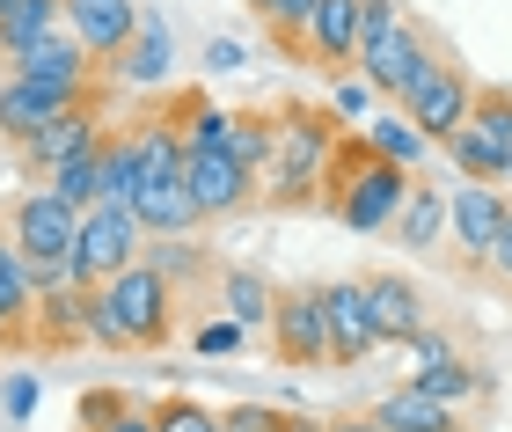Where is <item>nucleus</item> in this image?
Listing matches in <instances>:
<instances>
[{
  "label": "nucleus",
  "mask_w": 512,
  "mask_h": 432,
  "mask_svg": "<svg viewBox=\"0 0 512 432\" xmlns=\"http://www.w3.org/2000/svg\"><path fill=\"white\" fill-rule=\"evenodd\" d=\"M249 15L264 22V30L286 44V52L300 59V37H308V15H315V0H249Z\"/></svg>",
  "instance_id": "nucleus-31"
},
{
  "label": "nucleus",
  "mask_w": 512,
  "mask_h": 432,
  "mask_svg": "<svg viewBox=\"0 0 512 432\" xmlns=\"http://www.w3.org/2000/svg\"><path fill=\"white\" fill-rule=\"evenodd\" d=\"M417 389H425L432 403H447V411H461V403H476V396H491V374L483 367H469V359H439V367H425V374H410Z\"/></svg>",
  "instance_id": "nucleus-25"
},
{
  "label": "nucleus",
  "mask_w": 512,
  "mask_h": 432,
  "mask_svg": "<svg viewBox=\"0 0 512 432\" xmlns=\"http://www.w3.org/2000/svg\"><path fill=\"white\" fill-rule=\"evenodd\" d=\"M96 169H103V147H88V154H74V162H66L59 176H52V191L66 198V206H96Z\"/></svg>",
  "instance_id": "nucleus-33"
},
{
  "label": "nucleus",
  "mask_w": 512,
  "mask_h": 432,
  "mask_svg": "<svg viewBox=\"0 0 512 432\" xmlns=\"http://www.w3.org/2000/svg\"><path fill=\"white\" fill-rule=\"evenodd\" d=\"M88 293H96V286H81V279L37 286V323H30L37 352H59V345H81V337H88Z\"/></svg>",
  "instance_id": "nucleus-17"
},
{
  "label": "nucleus",
  "mask_w": 512,
  "mask_h": 432,
  "mask_svg": "<svg viewBox=\"0 0 512 432\" xmlns=\"http://www.w3.org/2000/svg\"><path fill=\"white\" fill-rule=\"evenodd\" d=\"M227 432H315L322 418H293V411H278V403H235V411H220Z\"/></svg>",
  "instance_id": "nucleus-32"
},
{
  "label": "nucleus",
  "mask_w": 512,
  "mask_h": 432,
  "mask_svg": "<svg viewBox=\"0 0 512 432\" xmlns=\"http://www.w3.org/2000/svg\"><path fill=\"white\" fill-rule=\"evenodd\" d=\"M8 66H15L22 81H37V88H52V96H66V103H88V96H96V59H88V44L66 30V22H59V30H44L30 52H15Z\"/></svg>",
  "instance_id": "nucleus-9"
},
{
  "label": "nucleus",
  "mask_w": 512,
  "mask_h": 432,
  "mask_svg": "<svg viewBox=\"0 0 512 432\" xmlns=\"http://www.w3.org/2000/svg\"><path fill=\"white\" fill-rule=\"evenodd\" d=\"M403 352H410V374H425V367H439V359H454V345H447V330H417V337H403Z\"/></svg>",
  "instance_id": "nucleus-38"
},
{
  "label": "nucleus",
  "mask_w": 512,
  "mask_h": 432,
  "mask_svg": "<svg viewBox=\"0 0 512 432\" xmlns=\"http://www.w3.org/2000/svg\"><path fill=\"white\" fill-rule=\"evenodd\" d=\"M147 257V227H139L132 206H88L81 213V249H74V279L81 286H103L118 279L125 264Z\"/></svg>",
  "instance_id": "nucleus-7"
},
{
  "label": "nucleus",
  "mask_w": 512,
  "mask_h": 432,
  "mask_svg": "<svg viewBox=\"0 0 512 432\" xmlns=\"http://www.w3.org/2000/svg\"><path fill=\"white\" fill-rule=\"evenodd\" d=\"M315 432H381V425H374V418H322Z\"/></svg>",
  "instance_id": "nucleus-42"
},
{
  "label": "nucleus",
  "mask_w": 512,
  "mask_h": 432,
  "mask_svg": "<svg viewBox=\"0 0 512 432\" xmlns=\"http://www.w3.org/2000/svg\"><path fill=\"white\" fill-rule=\"evenodd\" d=\"M183 184H191V198H198L205 220H227V213H242L249 198H256V169H242L235 154H191Z\"/></svg>",
  "instance_id": "nucleus-16"
},
{
  "label": "nucleus",
  "mask_w": 512,
  "mask_h": 432,
  "mask_svg": "<svg viewBox=\"0 0 512 432\" xmlns=\"http://www.w3.org/2000/svg\"><path fill=\"white\" fill-rule=\"evenodd\" d=\"M66 22V0H15V8H0V59L30 52L44 30H59Z\"/></svg>",
  "instance_id": "nucleus-27"
},
{
  "label": "nucleus",
  "mask_w": 512,
  "mask_h": 432,
  "mask_svg": "<svg viewBox=\"0 0 512 432\" xmlns=\"http://www.w3.org/2000/svg\"><path fill=\"white\" fill-rule=\"evenodd\" d=\"M235 162L242 169L271 162V110H235Z\"/></svg>",
  "instance_id": "nucleus-34"
},
{
  "label": "nucleus",
  "mask_w": 512,
  "mask_h": 432,
  "mask_svg": "<svg viewBox=\"0 0 512 432\" xmlns=\"http://www.w3.org/2000/svg\"><path fill=\"white\" fill-rule=\"evenodd\" d=\"M439 66L432 37L403 15V0H366V44H359V74L381 88L388 103H403L417 81Z\"/></svg>",
  "instance_id": "nucleus-4"
},
{
  "label": "nucleus",
  "mask_w": 512,
  "mask_h": 432,
  "mask_svg": "<svg viewBox=\"0 0 512 432\" xmlns=\"http://www.w3.org/2000/svg\"><path fill=\"white\" fill-rule=\"evenodd\" d=\"M344 118L315 103H278L271 110V162L256 169V198L264 206H315L330 184V162L344 147Z\"/></svg>",
  "instance_id": "nucleus-1"
},
{
  "label": "nucleus",
  "mask_w": 512,
  "mask_h": 432,
  "mask_svg": "<svg viewBox=\"0 0 512 432\" xmlns=\"http://www.w3.org/2000/svg\"><path fill=\"white\" fill-rule=\"evenodd\" d=\"M264 337H271L278 367H293V374H330L337 367L330 315H322V286H278V308H271Z\"/></svg>",
  "instance_id": "nucleus-6"
},
{
  "label": "nucleus",
  "mask_w": 512,
  "mask_h": 432,
  "mask_svg": "<svg viewBox=\"0 0 512 432\" xmlns=\"http://www.w3.org/2000/svg\"><path fill=\"white\" fill-rule=\"evenodd\" d=\"M483 271L512 293V213H505V227H498V242H491V257H483Z\"/></svg>",
  "instance_id": "nucleus-40"
},
{
  "label": "nucleus",
  "mask_w": 512,
  "mask_h": 432,
  "mask_svg": "<svg viewBox=\"0 0 512 432\" xmlns=\"http://www.w3.org/2000/svg\"><path fill=\"white\" fill-rule=\"evenodd\" d=\"M366 44V0H315L308 37H300V59L322 66V74H352Z\"/></svg>",
  "instance_id": "nucleus-10"
},
{
  "label": "nucleus",
  "mask_w": 512,
  "mask_h": 432,
  "mask_svg": "<svg viewBox=\"0 0 512 432\" xmlns=\"http://www.w3.org/2000/svg\"><path fill=\"white\" fill-rule=\"evenodd\" d=\"M469 110H476V81L461 74L454 59H439L425 81L403 96V118L417 125V132H432V140H447V132H461L469 125Z\"/></svg>",
  "instance_id": "nucleus-11"
},
{
  "label": "nucleus",
  "mask_w": 512,
  "mask_h": 432,
  "mask_svg": "<svg viewBox=\"0 0 512 432\" xmlns=\"http://www.w3.org/2000/svg\"><path fill=\"white\" fill-rule=\"evenodd\" d=\"M147 264L169 286H191L198 271H205V249H191V235H147Z\"/></svg>",
  "instance_id": "nucleus-30"
},
{
  "label": "nucleus",
  "mask_w": 512,
  "mask_h": 432,
  "mask_svg": "<svg viewBox=\"0 0 512 432\" xmlns=\"http://www.w3.org/2000/svg\"><path fill=\"white\" fill-rule=\"evenodd\" d=\"M395 235H403V249H432L439 235H447V191H432L425 176H417L403 213H395Z\"/></svg>",
  "instance_id": "nucleus-24"
},
{
  "label": "nucleus",
  "mask_w": 512,
  "mask_h": 432,
  "mask_svg": "<svg viewBox=\"0 0 512 432\" xmlns=\"http://www.w3.org/2000/svg\"><path fill=\"white\" fill-rule=\"evenodd\" d=\"M0 8H15V0H0Z\"/></svg>",
  "instance_id": "nucleus-43"
},
{
  "label": "nucleus",
  "mask_w": 512,
  "mask_h": 432,
  "mask_svg": "<svg viewBox=\"0 0 512 432\" xmlns=\"http://www.w3.org/2000/svg\"><path fill=\"white\" fill-rule=\"evenodd\" d=\"M154 425H161V432H227V425H220V411H205V403H191V396L154 403Z\"/></svg>",
  "instance_id": "nucleus-35"
},
{
  "label": "nucleus",
  "mask_w": 512,
  "mask_h": 432,
  "mask_svg": "<svg viewBox=\"0 0 512 432\" xmlns=\"http://www.w3.org/2000/svg\"><path fill=\"white\" fill-rule=\"evenodd\" d=\"M0 411H8V418L22 425V418H30V411H37V381H30V374H15V381H8V389H0Z\"/></svg>",
  "instance_id": "nucleus-39"
},
{
  "label": "nucleus",
  "mask_w": 512,
  "mask_h": 432,
  "mask_svg": "<svg viewBox=\"0 0 512 432\" xmlns=\"http://www.w3.org/2000/svg\"><path fill=\"white\" fill-rule=\"evenodd\" d=\"M374 103H388V96H381V88L366 81V74H359V81H337V96H330V110H337L344 125H359V132L374 125Z\"/></svg>",
  "instance_id": "nucleus-36"
},
{
  "label": "nucleus",
  "mask_w": 512,
  "mask_h": 432,
  "mask_svg": "<svg viewBox=\"0 0 512 432\" xmlns=\"http://www.w3.org/2000/svg\"><path fill=\"white\" fill-rule=\"evenodd\" d=\"M169 337H176V286L161 279L147 257L88 293V345H103V352H161Z\"/></svg>",
  "instance_id": "nucleus-2"
},
{
  "label": "nucleus",
  "mask_w": 512,
  "mask_h": 432,
  "mask_svg": "<svg viewBox=\"0 0 512 432\" xmlns=\"http://www.w3.org/2000/svg\"><path fill=\"white\" fill-rule=\"evenodd\" d=\"M132 198H139V154H132V132H103L96 206H132Z\"/></svg>",
  "instance_id": "nucleus-28"
},
{
  "label": "nucleus",
  "mask_w": 512,
  "mask_h": 432,
  "mask_svg": "<svg viewBox=\"0 0 512 432\" xmlns=\"http://www.w3.org/2000/svg\"><path fill=\"white\" fill-rule=\"evenodd\" d=\"M322 315H330L337 367H359V359L381 352V323H374V301H366V279H330L322 286Z\"/></svg>",
  "instance_id": "nucleus-13"
},
{
  "label": "nucleus",
  "mask_w": 512,
  "mask_h": 432,
  "mask_svg": "<svg viewBox=\"0 0 512 432\" xmlns=\"http://www.w3.org/2000/svg\"><path fill=\"white\" fill-rule=\"evenodd\" d=\"M132 213H139L147 235H191V227H205V213H198V198H191L183 176H169V184H139Z\"/></svg>",
  "instance_id": "nucleus-19"
},
{
  "label": "nucleus",
  "mask_w": 512,
  "mask_h": 432,
  "mask_svg": "<svg viewBox=\"0 0 512 432\" xmlns=\"http://www.w3.org/2000/svg\"><path fill=\"white\" fill-rule=\"evenodd\" d=\"M505 213H512V198L498 184L461 176V184L447 191V235H454V249L469 264H483V257H491V242H498V227H505Z\"/></svg>",
  "instance_id": "nucleus-12"
},
{
  "label": "nucleus",
  "mask_w": 512,
  "mask_h": 432,
  "mask_svg": "<svg viewBox=\"0 0 512 432\" xmlns=\"http://www.w3.org/2000/svg\"><path fill=\"white\" fill-rule=\"evenodd\" d=\"M366 147H374V154H388V162H403V169H425L432 132H417L410 118H374V125H366Z\"/></svg>",
  "instance_id": "nucleus-29"
},
{
  "label": "nucleus",
  "mask_w": 512,
  "mask_h": 432,
  "mask_svg": "<svg viewBox=\"0 0 512 432\" xmlns=\"http://www.w3.org/2000/svg\"><path fill=\"white\" fill-rule=\"evenodd\" d=\"M8 227L30 257V279L37 271H74V249H81V206H66L52 184H30L8 206Z\"/></svg>",
  "instance_id": "nucleus-5"
},
{
  "label": "nucleus",
  "mask_w": 512,
  "mask_h": 432,
  "mask_svg": "<svg viewBox=\"0 0 512 432\" xmlns=\"http://www.w3.org/2000/svg\"><path fill=\"white\" fill-rule=\"evenodd\" d=\"M169 52H176L169 22H161V15H139V30H132V44L118 52V66H110V74L132 81V88H154L161 74H169Z\"/></svg>",
  "instance_id": "nucleus-23"
},
{
  "label": "nucleus",
  "mask_w": 512,
  "mask_h": 432,
  "mask_svg": "<svg viewBox=\"0 0 512 432\" xmlns=\"http://www.w3.org/2000/svg\"><path fill=\"white\" fill-rule=\"evenodd\" d=\"M81 425H88V432H161V425H154V403L118 396V389H88V396H81Z\"/></svg>",
  "instance_id": "nucleus-26"
},
{
  "label": "nucleus",
  "mask_w": 512,
  "mask_h": 432,
  "mask_svg": "<svg viewBox=\"0 0 512 432\" xmlns=\"http://www.w3.org/2000/svg\"><path fill=\"white\" fill-rule=\"evenodd\" d=\"M59 110H74V103L52 96V88H37V81H22V74H8V88H0V140H30Z\"/></svg>",
  "instance_id": "nucleus-22"
},
{
  "label": "nucleus",
  "mask_w": 512,
  "mask_h": 432,
  "mask_svg": "<svg viewBox=\"0 0 512 432\" xmlns=\"http://www.w3.org/2000/svg\"><path fill=\"white\" fill-rule=\"evenodd\" d=\"M410 184H417V169L374 154L366 132H344V147L330 162V184H322V206L352 227V235H388L395 213H403V198H410Z\"/></svg>",
  "instance_id": "nucleus-3"
},
{
  "label": "nucleus",
  "mask_w": 512,
  "mask_h": 432,
  "mask_svg": "<svg viewBox=\"0 0 512 432\" xmlns=\"http://www.w3.org/2000/svg\"><path fill=\"white\" fill-rule=\"evenodd\" d=\"M191 345H198V359H235V352L249 345V330L235 323V315H220V323H205V330L191 337Z\"/></svg>",
  "instance_id": "nucleus-37"
},
{
  "label": "nucleus",
  "mask_w": 512,
  "mask_h": 432,
  "mask_svg": "<svg viewBox=\"0 0 512 432\" xmlns=\"http://www.w3.org/2000/svg\"><path fill=\"white\" fill-rule=\"evenodd\" d=\"M30 323H37V279L8 213H0V345H30Z\"/></svg>",
  "instance_id": "nucleus-15"
},
{
  "label": "nucleus",
  "mask_w": 512,
  "mask_h": 432,
  "mask_svg": "<svg viewBox=\"0 0 512 432\" xmlns=\"http://www.w3.org/2000/svg\"><path fill=\"white\" fill-rule=\"evenodd\" d=\"M205 66H213V74H235V66H249V52L235 37H213V44H205Z\"/></svg>",
  "instance_id": "nucleus-41"
},
{
  "label": "nucleus",
  "mask_w": 512,
  "mask_h": 432,
  "mask_svg": "<svg viewBox=\"0 0 512 432\" xmlns=\"http://www.w3.org/2000/svg\"><path fill=\"white\" fill-rule=\"evenodd\" d=\"M88 147H103V96L59 110V118L37 125L30 140H15V169L30 176V184H52V176L74 162V154H88Z\"/></svg>",
  "instance_id": "nucleus-8"
},
{
  "label": "nucleus",
  "mask_w": 512,
  "mask_h": 432,
  "mask_svg": "<svg viewBox=\"0 0 512 432\" xmlns=\"http://www.w3.org/2000/svg\"><path fill=\"white\" fill-rule=\"evenodd\" d=\"M139 15H147L139 0H66V30L88 44V59H96V66H118V52L139 30Z\"/></svg>",
  "instance_id": "nucleus-14"
},
{
  "label": "nucleus",
  "mask_w": 512,
  "mask_h": 432,
  "mask_svg": "<svg viewBox=\"0 0 512 432\" xmlns=\"http://www.w3.org/2000/svg\"><path fill=\"white\" fill-rule=\"evenodd\" d=\"M366 301H374V323H381V345H403L432 323L425 293H417L403 271H366Z\"/></svg>",
  "instance_id": "nucleus-18"
},
{
  "label": "nucleus",
  "mask_w": 512,
  "mask_h": 432,
  "mask_svg": "<svg viewBox=\"0 0 512 432\" xmlns=\"http://www.w3.org/2000/svg\"><path fill=\"white\" fill-rule=\"evenodd\" d=\"M271 308H278V286L264 279V271H249V264H227L220 271V315H235L249 337L271 330Z\"/></svg>",
  "instance_id": "nucleus-21"
},
{
  "label": "nucleus",
  "mask_w": 512,
  "mask_h": 432,
  "mask_svg": "<svg viewBox=\"0 0 512 432\" xmlns=\"http://www.w3.org/2000/svg\"><path fill=\"white\" fill-rule=\"evenodd\" d=\"M366 418H374L381 432H461V418L447 411V403H432L425 389H417V381H403V389H388V396H381V403H374Z\"/></svg>",
  "instance_id": "nucleus-20"
}]
</instances>
